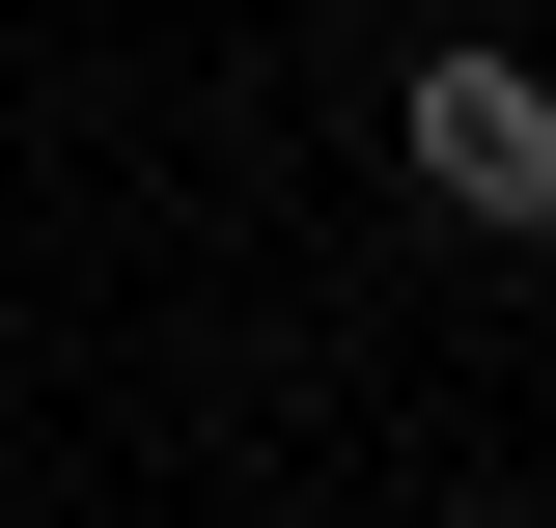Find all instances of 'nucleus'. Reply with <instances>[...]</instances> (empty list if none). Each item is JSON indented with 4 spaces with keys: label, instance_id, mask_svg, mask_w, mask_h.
<instances>
[{
    "label": "nucleus",
    "instance_id": "nucleus-1",
    "mask_svg": "<svg viewBox=\"0 0 556 528\" xmlns=\"http://www.w3.org/2000/svg\"><path fill=\"white\" fill-rule=\"evenodd\" d=\"M390 139H417V196H445V223L556 251V84L501 56V28H473V56H417V84H390Z\"/></svg>",
    "mask_w": 556,
    "mask_h": 528
}]
</instances>
